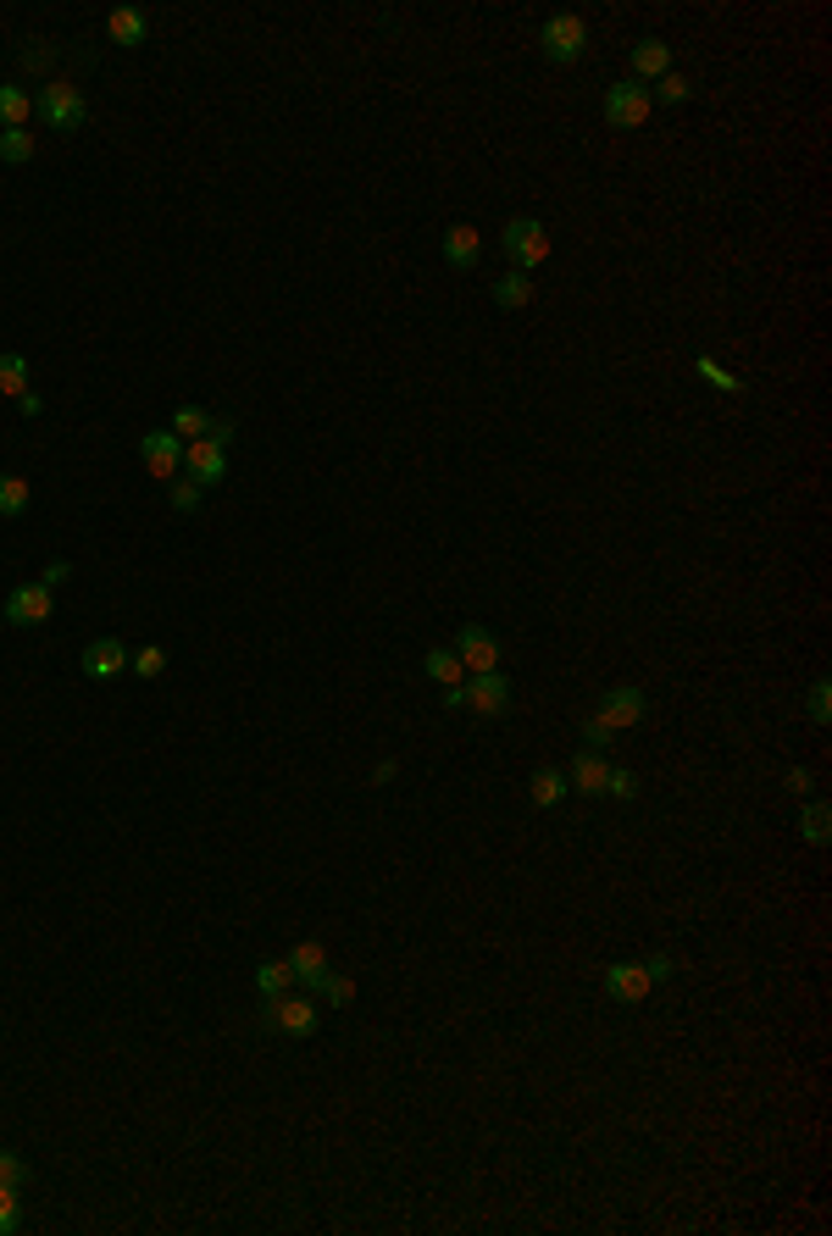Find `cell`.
Returning <instances> with one entry per match:
<instances>
[{"label": "cell", "instance_id": "1", "mask_svg": "<svg viewBox=\"0 0 832 1236\" xmlns=\"http://www.w3.org/2000/svg\"><path fill=\"white\" fill-rule=\"evenodd\" d=\"M228 439H233V421L217 416V427L206 432V439L184 444V477H195L200 488H217L222 472H228Z\"/></svg>", "mask_w": 832, "mask_h": 1236}, {"label": "cell", "instance_id": "2", "mask_svg": "<svg viewBox=\"0 0 832 1236\" xmlns=\"http://www.w3.org/2000/svg\"><path fill=\"white\" fill-rule=\"evenodd\" d=\"M500 244H505V256H511L516 272H533V267H545V256H550V228L539 217H511Z\"/></svg>", "mask_w": 832, "mask_h": 1236}, {"label": "cell", "instance_id": "3", "mask_svg": "<svg viewBox=\"0 0 832 1236\" xmlns=\"http://www.w3.org/2000/svg\"><path fill=\"white\" fill-rule=\"evenodd\" d=\"M539 45H545V56L555 61V68H572V61H583V50H588V23L577 12H555L545 23Z\"/></svg>", "mask_w": 832, "mask_h": 1236}, {"label": "cell", "instance_id": "4", "mask_svg": "<svg viewBox=\"0 0 832 1236\" xmlns=\"http://www.w3.org/2000/svg\"><path fill=\"white\" fill-rule=\"evenodd\" d=\"M34 106L45 117V129H56V134H78L84 122H89V106H84V95L73 84H45V95Z\"/></svg>", "mask_w": 832, "mask_h": 1236}, {"label": "cell", "instance_id": "5", "mask_svg": "<svg viewBox=\"0 0 832 1236\" xmlns=\"http://www.w3.org/2000/svg\"><path fill=\"white\" fill-rule=\"evenodd\" d=\"M649 111H656V100H649V89L638 78H622L605 89V122L611 129H644Z\"/></svg>", "mask_w": 832, "mask_h": 1236}, {"label": "cell", "instance_id": "6", "mask_svg": "<svg viewBox=\"0 0 832 1236\" xmlns=\"http://www.w3.org/2000/svg\"><path fill=\"white\" fill-rule=\"evenodd\" d=\"M455 699L472 715H505L511 710V683H505L500 671H484V676H466V683L455 688Z\"/></svg>", "mask_w": 832, "mask_h": 1236}, {"label": "cell", "instance_id": "7", "mask_svg": "<svg viewBox=\"0 0 832 1236\" xmlns=\"http://www.w3.org/2000/svg\"><path fill=\"white\" fill-rule=\"evenodd\" d=\"M267 1031H278V1037H317V1026H322V1015H317V1004L311 999H267V1020H261Z\"/></svg>", "mask_w": 832, "mask_h": 1236}, {"label": "cell", "instance_id": "8", "mask_svg": "<svg viewBox=\"0 0 832 1236\" xmlns=\"http://www.w3.org/2000/svg\"><path fill=\"white\" fill-rule=\"evenodd\" d=\"M139 461H145V472H150V477L172 482V477H178V466H184V439H178L172 427L145 432V439H139Z\"/></svg>", "mask_w": 832, "mask_h": 1236}, {"label": "cell", "instance_id": "9", "mask_svg": "<svg viewBox=\"0 0 832 1236\" xmlns=\"http://www.w3.org/2000/svg\"><path fill=\"white\" fill-rule=\"evenodd\" d=\"M455 654H461V665H466V676H484V671H500V644L478 627V622H466L461 633H455Z\"/></svg>", "mask_w": 832, "mask_h": 1236}, {"label": "cell", "instance_id": "10", "mask_svg": "<svg viewBox=\"0 0 832 1236\" xmlns=\"http://www.w3.org/2000/svg\"><path fill=\"white\" fill-rule=\"evenodd\" d=\"M50 615H56V599H50L45 583L12 588V599H7V622L12 627H39V622H50Z\"/></svg>", "mask_w": 832, "mask_h": 1236}, {"label": "cell", "instance_id": "11", "mask_svg": "<svg viewBox=\"0 0 832 1236\" xmlns=\"http://www.w3.org/2000/svg\"><path fill=\"white\" fill-rule=\"evenodd\" d=\"M605 993H611L616 1004H644L649 993H656V981H649L644 959H638V965L622 959V965H605Z\"/></svg>", "mask_w": 832, "mask_h": 1236}, {"label": "cell", "instance_id": "12", "mask_svg": "<svg viewBox=\"0 0 832 1236\" xmlns=\"http://www.w3.org/2000/svg\"><path fill=\"white\" fill-rule=\"evenodd\" d=\"M672 73V45L661 39V34H644L638 45H633V78L649 89L656 78H666Z\"/></svg>", "mask_w": 832, "mask_h": 1236}, {"label": "cell", "instance_id": "13", "mask_svg": "<svg viewBox=\"0 0 832 1236\" xmlns=\"http://www.w3.org/2000/svg\"><path fill=\"white\" fill-rule=\"evenodd\" d=\"M123 671H129L123 638H95V644H84V676H95V683H111V676H123Z\"/></svg>", "mask_w": 832, "mask_h": 1236}, {"label": "cell", "instance_id": "14", "mask_svg": "<svg viewBox=\"0 0 832 1236\" xmlns=\"http://www.w3.org/2000/svg\"><path fill=\"white\" fill-rule=\"evenodd\" d=\"M594 715H600L611 732H627V726H638V721H644V694H638L633 683H627V688H611Z\"/></svg>", "mask_w": 832, "mask_h": 1236}, {"label": "cell", "instance_id": "15", "mask_svg": "<svg viewBox=\"0 0 832 1236\" xmlns=\"http://www.w3.org/2000/svg\"><path fill=\"white\" fill-rule=\"evenodd\" d=\"M478 256H484V233L472 228V222H455V228L444 233V261H450L455 272H472V267H478Z\"/></svg>", "mask_w": 832, "mask_h": 1236}, {"label": "cell", "instance_id": "16", "mask_svg": "<svg viewBox=\"0 0 832 1236\" xmlns=\"http://www.w3.org/2000/svg\"><path fill=\"white\" fill-rule=\"evenodd\" d=\"M605 776H611V760L588 749V755H577V760H572V771H566V787H577L583 798H600V793H605Z\"/></svg>", "mask_w": 832, "mask_h": 1236}, {"label": "cell", "instance_id": "17", "mask_svg": "<svg viewBox=\"0 0 832 1236\" xmlns=\"http://www.w3.org/2000/svg\"><path fill=\"white\" fill-rule=\"evenodd\" d=\"M106 34H111V45H145V34H150V23H145V12H134V7H117L111 17H106Z\"/></svg>", "mask_w": 832, "mask_h": 1236}, {"label": "cell", "instance_id": "18", "mask_svg": "<svg viewBox=\"0 0 832 1236\" xmlns=\"http://www.w3.org/2000/svg\"><path fill=\"white\" fill-rule=\"evenodd\" d=\"M423 671L433 676L439 688H461V683H466V665H461L455 649H428V654H423Z\"/></svg>", "mask_w": 832, "mask_h": 1236}, {"label": "cell", "instance_id": "19", "mask_svg": "<svg viewBox=\"0 0 832 1236\" xmlns=\"http://www.w3.org/2000/svg\"><path fill=\"white\" fill-rule=\"evenodd\" d=\"M566 793H572V787H566V771H555V766L533 771V810H555Z\"/></svg>", "mask_w": 832, "mask_h": 1236}, {"label": "cell", "instance_id": "20", "mask_svg": "<svg viewBox=\"0 0 832 1236\" xmlns=\"http://www.w3.org/2000/svg\"><path fill=\"white\" fill-rule=\"evenodd\" d=\"M256 993H261V999L294 993V970H289V959H261V965H256Z\"/></svg>", "mask_w": 832, "mask_h": 1236}, {"label": "cell", "instance_id": "21", "mask_svg": "<svg viewBox=\"0 0 832 1236\" xmlns=\"http://www.w3.org/2000/svg\"><path fill=\"white\" fill-rule=\"evenodd\" d=\"M211 427H217V416H211L206 405H178V411H172V432H178V439H184V444L206 439Z\"/></svg>", "mask_w": 832, "mask_h": 1236}, {"label": "cell", "instance_id": "22", "mask_svg": "<svg viewBox=\"0 0 832 1236\" xmlns=\"http://www.w3.org/2000/svg\"><path fill=\"white\" fill-rule=\"evenodd\" d=\"M28 111H34V95L28 89L0 84V129H28Z\"/></svg>", "mask_w": 832, "mask_h": 1236}, {"label": "cell", "instance_id": "23", "mask_svg": "<svg viewBox=\"0 0 832 1236\" xmlns=\"http://www.w3.org/2000/svg\"><path fill=\"white\" fill-rule=\"evenodd\" d=\"M494 305L500 311H522V305H533V278L527 272H505L494 283Z\"/></svg>", "mask_w": 832, "mask_h": 1236}, {"label": "cell", "instance_id": "24", "mask_svg": "<svg viewBox=\"0 0 832 1236\" xmlns=\"http://www.w3.org/2000/svg\"><path fill=\"white\" fill-rule=\"evenodd\" d=\"M289 970H294V987H306L317 970H328L322 943H294V949H289Z\"/></svg>", "mask_w": 832, "mask_h": 1236}, {"label": "cell", "instance_id": "25", "mask_svg": "<svg viewBox=\"0 0 832 1236\" xmlns=\"http://www.w3.org/2000/svg\"><path fill=\"white\" fill-rule=\"evenodd\" d=\"M28 477H17V472H0V516H23L28 511Z\"/></svg>", "mask_w": 832, "mask_h": 1236}, {"label": "cell", "instance_id": "26", "mask_svg": "<svg viewBox=\"0 0 832 1236\" xmlns=\"http://www.w3.org/2000/svg\"><path fill=\"white\" fill-rule=\"evenodd\" d=\"M694 372H699L710 389H722V394H744V378H733L717 355H694Z\"/></svg>", "mask_w": 832, "mask_h": 1236}, {"label": "cell", "instance_id": "27", "mask_svg": "<svg viewBox=\"0 0 832 1236\" xmlns=\"http://www.w3.org/2000/svg\"><path fill=\"white\" fill-rule=\"evenodd\" d=\"M306 987H311V993H322L328 1004H350V999H355V981H350V976H339V970H317Z\"/></svg>", "mask_w": 832, "mask_h": 1236}, {"label": "cell", "instance_id": "28", "mask_svg": "<svg viewBox=\"0 0 832 1236\" xmlns=\"http://www.w3.org/2000/svg\"><path fill=\"white\" fill-rule=\"evenodd\" d=\"M0 394H28V355H0Z\"/></svg>", "mask_w": 832, "mask_h": 1236}, {"label": "cell", "instance_id": "29", "mask_svg": "<svg viewBox=\"0 0 832 1236\" xmlns=\"http://www.w3.org/2000/svg\"><path fill=\"white\" fill-rule=\"evenodd\" d=\"M0 161H12V167L34 161V134L28 129H0Z\"/></svg>", "mask_w": 832, "mask_h": 1236}, {"label": "cell", "instance_id": "30", "mask_svg": "<svg viewBox=\"0 0 832 1236\" xmlns=\"http://www.w3.org/2000/svg\"><path fill=\"white\" fill-rule=\"evenodd\" d=\"M200 493H206V488H200L195 477H172V488H167V505H172L178 516H189V511L200 505Z\"/></svg>", "mask_w": 832, "mask_h": 1236}, {"label": "cell", "instance_id": "31", "mask_svg": "<svg viewBox=\"0 0 832 1236\" xmlns=\"http://www.w3.org/2000/svg\"><path fill=\"white\" fill-rule=\"evenodd\" d=\"M577 737H583V744H588L594 755H605V749L616 744V732H611L600 715H583V721H577Z\"/></svg>", "mask_w": 832, "mask_h": 1236}, {"label": "cell", "instance_id": "32", "mask_svg": "<svg viewBox=\"0 0 832 1236\" xmlns=\"http://www.w3.org/2000/svg\"><path fill=\"white\" fill-rule=\"evenodd\" d=\"M688 95H694V84H688L683 73H666V78L649 84V100H666V106H683Z\"/></svg>", "mask_w": 832, "mask_h": 1236}, {"label": "cell", "instance_id": "33", "mask_svg": "<svg viewBox=\"0 0 832 1236\" xmlns=\"http://www.w3.org/2000/svg\"><path fill=\"white\" fill-rule=\"evenodd\" d=\"M129 665H134V676H145V683H156V676H161V671H167V649H156V644H145V649H139V654H134V660H129Z\"/></svg>", "mask_w": 832, "mask_h": 1236}, {"label": "cell", "instance_id": "34", "mask_svg": "<svg viewBox=\"0 0 832 1236\" xmlns=\"http://www.w3.org/2000/svg\"><path fill=\"white\" fill-rule=\"evenodd\" d=\"M799 832H805V843H827V805H805L799 810Z\"/></svg>", "mask_w": 832, "mask_h": 1236}, {"label": "cell", "instance_id": "35", "mask_svg": "<svg viewBox=\"0 0 832 1236\" xmlns=\"http://www.w3.org/2000/svg\"><path fill=\"white\" fill-rule=\"evenodd\" d=\"M805 705H810L805 715H810L816 726H827V715H832V688H827V676H816V683H810V699H805Z\"/></svg>", "mask_w": 832, "mask_h": 1236}, {"label": "cell", "instance_id": "36", "mask_svg": "<svg viewBox=\"0 0 832 1236\" xmlns=\"http://www.w3.org/2000/svg\"><path fill=\"white\" fill-rule=\"evenodd\" d=\"M23 1182H28V1164L12 1148H0V1187H23Z\"/></svg>", "mask_w": 832, "mask_h": 1236}, {"label": "cell", "instance_id": "37", "mask_svg": "<svg viewBox=\"0 0 832 1236\" xmlns=\"http://www.w3.org/2000/svg\"><path fill=\"white\" fill-rule=\"evenodd\" d=\"M633 793H638V776H633V771H616V766H611V776H605V798H622V805H627Z\"/></svg>", "mask_w": 832, "mask_h": 1236}, {"label": "cell", "instance_id": "38", "mask_svg": "<svg viewBox=\"0 0 832 1236\" xmlns=\"http://www.w3.org/2000/svg\"><path fill=\"white\" fill-rule=\"evenodd\" d=\"M17 1187H0V1236H12L17 1231Z\"/></svg>", "mask_w": 832, "mask_h": 1236}, {"label": "cell", "instance_id": "39", "mask_svg": "<svg viewBox=\"0 0 832 1236\" xmlns=\"http://www.w3.org/2000/svg\"><path fill=\"white\" fill-rule=\"evenodd\" d=\"M644 970H649V981H666V976H672V970H677V959H672V954H666V949H656V954H649V959H644Z\"/></svg>", "mask_w": 832, "mask_h": 1236}, {"label": "cell", "instance_id": "40", "mask_svg": "<svg viewBox=\"0 0 832 1236\" xmlns=\"http://www.w3.org/2000/svg\"><path fill=\"white\" fill-rule=\"evenodd\" d=\"M17 411H23V416H39V411H45V400L28 389V394H17Z\"/></svg>", "mask_w": 832, "mask_h": 1236}, {"label": "cell", "instance_id": "41", "mask_svg": "<svg viewBox=\"0 0 832 1236\" xmlns=\"http://www.w3.org/2000/svg\"><path fill=\"white\" fill-rule=\"evenodd\" d=\"M68 577H73V566H68V561H56V566L45 572V588H56V583H68Z\"/></svg>", "mask_w": 832, "mask_h": 1236}, {"label": "cell", "instance_id": "42", "mask_svg": "<svg viewBox=\"0 0 832 1236\" xmlns=\"http://www.w3.org/2000/svg\"><path fill=\"white\" fill-rule=\"evenodd\" d=\"M788 793H810V771H788Z\"/></svg>", "mask_w": 832, "mask_h": 1236}]
</instances>
